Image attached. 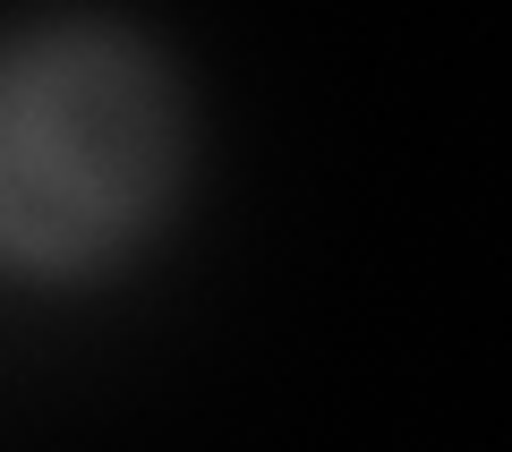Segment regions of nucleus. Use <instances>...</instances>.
Here are the masks:
<instances>
[{"mask_svg":"<svg viewBox=\"0 0 512 452\" xmlns=\"http://www.w3.org/2000/svg\"><path fill=\"white\" fill-rule=\"evenodd\" d=\"M171 180V94L146 52L60 35L0 60V248L35 265L103 256Z\"/></svg>","mask_w":512,"mask_h":452,"instance_id":"f257e3e1","label":"nucleus"}]
</instances>
